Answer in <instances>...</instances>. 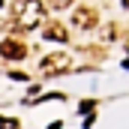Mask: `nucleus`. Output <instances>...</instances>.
Here are the masks:
<instances>
[{
  "mask_svg": "<svg viewBox=\"0 0 129 129\" xmlns=\"http://www.w3.org/2000/svg\"><path fill=\"white\" fill-rule=\"evenodd\" d=\"M0 54H3L6 60H24V57H27V45H24L21 39H3V42H0Z\"/></svg>",
  "mask_w": 129,
  "mask_h": 129,
  "instance_id": "nucleus-3",
  "label": "nucleus"
},
{
  "mask_svg": "<svg viewBox=\"0 0 129 129\" xmlns=\"http://www.w3.org/2000/svg\"><path fill=\"white\" fill-rule=\"evenodd\" d=\"M69 3H72V0H48L45 6H48V9H54V12H60V9H66V6H69Z\"/></svg>",
  "mask_w": 129,
  "mask_h": 129,
  "instance_id": "nucleus-6",
  "label": "nucleus"
},
{
  "mask_svg": "<svg viewBox=\"0 0 129 129\" xmlns=\"http://www.w3.org/2000/svg\"><path fill=\"white\" fill-rule=\"evenodd\" d=\"M0 129H18V120H12V117H0Z\"/></svg>",
  "mask_w": 129,
  "mask_h": 129,
  "instance_id": "nucleus-7",
  "label": "nucleus"
},
{
  "mask_svg": "<svg viewBox=\"0 0 129 129\" xmlns=\"http://www.w3.org/2000/svg\"><path fill=\"white\" fill-rule=\"evenodd\" d=\"M123 6H126V9H129V0H123Z\"/></svg>",
  "mask_w": 129,
  "mask_h": 129,
  "instance_id": "nucleus-8",
  "label": "nucleus"
},
{
  "mask_svg": "<svg viewBox=\"0 0 129 129\" xmlns=\"http://www.w3.org/2000/svg\"><path fill=\"white\" fill-rule=\"evenodd\" d=\"M0 6H3V0H0Z\"/></svg>",
  "mask_w": 129,
  "mask_h": 129,
  "instance_id": "nucleus-9",
  "label": "nucleus"
},
{
  "mask_svg": "<svg viewBox=\"0 0 129 129\" xmlns=\"http://www.w3.org/2000/svg\"><path fill=\"white\" fill-rule=\"evenodd\" d=\"M69 54H63V51H54V54H48V57H42V63H39V69L45 72V75H57V72H66L69 69Z\"/></svg>",
  "mask_w": 129,
  "mask_h": 129,
  "instance_id": "nucleus-2",
  "label": "nucleus"
},
{
  "mask_svg": "<svg viewBox=\"0 0 129 129\" xmlns=\"http://www.w3.org/2000/svg\"><path fill=\"white\" fill-rule=\"evenodd\" d=\"M42 36L51 39V42H66V27L60 21H48V24L42 27Z\"/></svg>",
  "mask_w": 129,
  "mask_h": 129,
  "instance_id": "nucleus-5",
  "label": "nucleus"
},
{
  "mask_svg": "<svg viewBox=\"0 0 129 129\" xmlns=\"http://www.w3.org/2000/svg\"><path fill=\"white\" fill-rule=\"evenodd\" d=\"M45 21V6L42 0H15L12 3V24L18 30H33Z\"/></svg>",
  "mask_w": 129,
  "mask_h": 129,
  "instance_id": "nucleus-1",
  "label": "nucleus"
},
{
  "mask_svg": "<svg viewBox=\"0 0 129 129\" xmlns=\"http://www.w3.org/2000/svg\"><path fill=\"white\" fill-rule=\"evenodd\" d=\"M72 21L78 24V27H96V9H90V6H81V9H75V15H72Z\"/></svg>",
  "mask_w": 129,
  "mask_h": 129,
  "instance_id": "nucleus-4",
  "label": "nucleus"
}]
</instances>
